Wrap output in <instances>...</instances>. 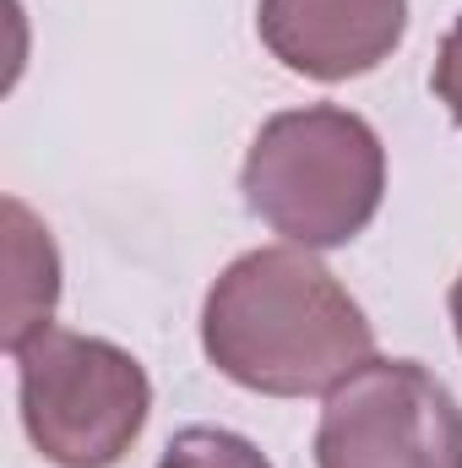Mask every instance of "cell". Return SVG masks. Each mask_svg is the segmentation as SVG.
Instances as JSON below:
<instances>
[{"label":"cell","mask_w":462,"mask_h":468,"mask_svg":"<svg viewBox=\"0 0 462 468\" xmlns=\"http://www.w3.org/2000/svg\"><path fill=\"white\" fill-rule=\"evenodd\" d=\"M202 349L213 370L245 392L316 398L375 354V327L310 250L261 245L213 278Z\"/></svg>","instance_id":"cell-1"},{"label":"cell","mask_w":462,"mask_h":468,"mask_svg":"<svg viewBox=\"0 0 462 468\" xmlns=\"http://www.w3.org/2000/svg\"><path fill=\"white\" fill-rule=\"evenodd\" d=\"M245 207L299 250H338L370 229L386 197V147L375 125L338 104L272 115L239 169Z\"/></svg>","instance_id":"cell-2"},{"label":"cell","mask_w":462,"mask_h":468,"mask_svg":"<svg viewBox=\"0 0 462 468\" xmlns=\"http://www.w3.org/2000/svg\"><path fill=\"white\" fill-rule=\"evenodd\" d=\"M11 359L22 431L44 463L115 468L136 447L152 414V381L136 365V354H125L110 338L44 327Z\"/></svg>","instance_id":"cell-3"},{"label":"cell","mask_w":462,"mask_h":468,"mask_svg":"<svg viewBox=\"0 0 462 468\" xmlns=\"http://www.w3.org/2000/svg\"><path fill=\"white\" fill-rule=\"evenodd\" d=\"M316 468H462V409L419 359H364L327 392Z\"/></svg>","instance_id":"cell-4"},{"label":"cell","mask_w":462,"mask_h":468,"mask_svg":"<svg viewBox=\"0 0 462 468\" xmlns=\"http://www.w3.org/2000/svg\"><path fill=\"white\" fill-rule=\"evenodd\" d=\"M267 55L310 82H348L392 60L408 33V0H261Z\"/></svg>","instance_id":"cell-5"},{"label":"cell","mask_w":462,"mask_h":468,"mask_svg":"<svg viewBox=\"0 0 462 468\" xmlns=\"http://www.w3.org/2000/svg\"><path fill=\"white\" fill-rule=\"evenodd\" d=\"M5 327L0 344L16 354L27 338H38L44 327H55V300H60V256L49 229L16 202L5 197Z\"/></svg>","instance_id":"cell-6"},{"label":"cell","mask_w":462,"mask_h":468,"mask_svg":"<svg viewBox=\"0 0 462 468\" xmlns=\"http://www.w3.org/2000/svg\"><path fill=\"white\" fill-rule=\"evenodd\" d=\"M158 468H272V463H267V452H261L256 441H245V436H234V431L191 425V431H180V436L163 447Z\"/></svg>","instance_id":"cell-7"},{"label":"cell","mask_w":462,"mask_h":468,"mask_svg":"<svg viewBox=\"0 0 462 468\" xmlns=\"http://www.w3.org/2000/svg\"><path fill=\"white\" fill-rule=\"evenodd\" d=\"M436 99L446 104V115L462 125V16L452 22V33L441 38V55H436V77H430Z\"/></svg>","instance_id":"cell-8"},{"label":"cell","mask_w":462,"mask_h":468,"mask_svg":"<svg viewBox=\"0 0 462 468\" xmlns=\"http://www.w3.org/2000/svg\"><path fill=\"white\" fill-rule=\"evenodd\" d=\"M452 327H457V344H462V278L452 283Z\"/></svg>","instance_id":"cell-9"}]
</instances>
